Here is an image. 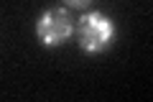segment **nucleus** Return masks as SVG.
<instances>
[{"label":"nucleus","instance_id":"nucleus-1","mask_svg":"<svg viewBox=\"0 0 153 102\" xmlns=\"http://www.w3.org/2000/svg\"><path fill=\"white\" fill-rule=\"evenodd\" d=\"M76 43L82 46V51L87 54H102L115 43V23L102 13H87L79 18L74 28Z\"/></svg>","mask_w":153,"mask_h":102},{"label":"nucleus","instance_id":"nucleus-2","mask_svg":"<svg viewBox=\"0 0 153 102\" xmlns=\"http://www.w3.org/2000/svg\"><path fill=\"white\" fill-rule=\"evenodd\" d=\"M74 23H71L69 13L64 8H51V10L41 13L36 23V36L44 46H61L64 41H69V36L74 33Z\"/></svg>","mask_w":153,"mask_h":102},{"label":"nucleus","instance_id":"nucleus-3","mask_svg":"<svg viewBox=\"0 0 153 102\" xmlns=\"http://www.w3.org/2000/svg\"><path fill=\"white\" fill-rule=\"evenodd\" d=\"M64 3H66L69 8H87L92 0H64Z\"/></svg>","mask_w":153,"mask_h":102}]
</instances>
